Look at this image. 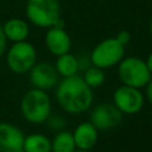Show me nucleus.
I'll use <instances>...</instances> for the list:
<instances>
[{
  "instance_id": "10",
  "label": "nucleus",
  "mask_w": 152,
  "mask_h": 152,
  "mask_svg": "<svg viewBox=\"0 0 152 152\" xmlns=\"http://www.w3.org/2000/svg\"><path fill=\"white\" fill-rule=\"evenodd\" d=\"M46 30L48 31L44 36V42H45V46L50 53L58 57L61 55L70 52L71 38L63 25L52 26Z\"/></svg>"
},
{
  "instance_id": "1",
  "label": "nucleus",
  "mask_w": 152,
  "mask_h": 152,
  "mask_svg": "<svg viewBox=\"0 0 152 152\" xmlns=\"http://www.w3.org/2000/svg\"><path fill=\"white\" fill-rule=\"evenodd\" d=\"M93 90L78 76L64 77L57 83L56 100L66 113L81 114L87 112L93 103Z\"/></svg>"
},
{
  "instance_id": "22",
  "label": "nucleus",
  "mask_w": 152,
  "mask_h": 152,
  "mask_svg": "<svg viewBox=\"0 0 152 152\" xmlns=\"http://www.w3.org/2000/svg\"><path fill=\"white\" fill-rule=\"evenodd\" d=\"M148 30H150V34H151V37H152V19H151V21H150V25H148Z\"/></svg>"
},
{
  "instance_id": "21",
  "label": "nucleus",
  "mask_w": 152,
  "mask_h": 152,
  "mask_svg": "<svg viewBox=\"0 0 152 152\" xmlns=\"http://www.w3.org/2000/svg\"><path fill=\"white\" fill-rule=\"evenodd\" d=\"M146 64H147V66H148V69H150V71L152 74V51L150 52V55L146 58Z\"/></svg>"
},
{
  "instance_id": "12",
  "label": "nucleus",
  "mask_w": 152,
  "mask_h": 152,
  "mask_svg": "<svg viewBox=\"0 0 152 152\" xmlns=\"http://www.w3.org/2000/svg\"><path fill=\"white\" fill-rule=\"evenodd\" d=\"M72 137L77 150H91L97 142L99 131L90 121H84L75 127Z\"/></svg>"
},
{
  "instance_id": "20",
  "label": "nucleus",
  "mask_w": 152,
  "mask_h": 152,
  "mask_svg": "<svg viewBox=\"0 0 152 152\" xmlns=\"http://www.w3.org/2000/svg\"><path fill=\"white\" fill-rule=\"evenodd\" d=\"M145 88V97H146V100L152 104V78L150 80V82L144 87Z\"/></svg>"
},
{
  "instance_id": "16",
  "label": "nucleus",
  "mask_w": 152,
  "mask_h": 152,
  "mask_svg": "<svg viewBox=\"0 0 152 152\" xmlns=\"http://www.w3.org/2000/svg\"><path fill=\"white\" fill-rule=\"evenodd\" d=\"M76 145L72 133L61 129L51 140V152H75Z\"/></svg>"
},
{
  "instance_id": "15",
  "label": "nucleus",
  "mask_w": 152,
  "mask_h": 152,
  "mask_svg": "<svg viewBox=\"0 0 152 152\" xmlns=\"http://www.w3.org/2000/svg\"><path fill=\"white\" fill-rule=\"evenodd\" d=\"M23 148L26 152H51V140L42 133L25 135Z\"/></svg>"
},
{
  "instance_id": "19",
  "label": "nucleus",
  "mask_w": 152,
  "mask_h": 152,
  "mask_svg": "<svg viewBox=\"0 0 152 152\" xmlns=\"http://www.w3.org/2000/svg\"><path fill=\"white\" fill-rule=\"evenodd\" d=\"M7 38L2 31V27L0 26V57L4 56V53L6 52V49H7Z\"/></svg>"
},
{
  "instance_id": "24",
  "label": "nucleus",
  "mask_w": 152,
  "mask_h": 152,
  "mask_svg": "<svg viewBox=\"0 0 152 152\" xmlns=\"http://www.w3.org/2000/svg\"><path fill=\"white\" fill-rule=\"evenodd\" d=\"M17 152H26V151H25V150H24V148H20V150H18V151H17Z\"/></svg>"
},
{
  "instance_id": "7",
  "label": "nucleus",
  "mask_w": 152,
  "mask_h": 152,
  "mask_svg": "<svg viewBox=\"0 0 152 152\" xmlns=\"http://www.w3.org/2000/svg\"><path fill=\"white\" fill-rule=\"evenodd\" d=\"M145 102V96L140 89L121 84L113 93V104L122 113L133 115L139 113Z\"/></svg>"
},
{
  "instance_id": "14",
  "label": "nucleus",
  "mask_w": 152,
  "mask_h": 152,
  "mask_svg": "<svg viewBox=\"0 0 152 152\" xmlns=\"http://www.w3.org/2000/svg\"><path fill=\"white\" fill-rule=\"evenodd\" d=\"M55 68H56L58 75L62 76L63 78L70 77V76L77 75L78 69H80V62L74 55H71L70 52H66V53L57 57Z\"/></svg>"
},
{
  "instance_id": "17",
  "label": "nucleus",
  "mask_w": 152,
  "mask_h": 152,
  "mask_svg": "<svg viewBox=\"0 0 152 152\" xmlns=\"http://www.w3.org/2000/svg\"><path fill=\"white\" fill-rule=\"evenodd\" d=\"M84 82L93 89V88H97L100 86H102L106 81V74L102 69L97 68V66H90L88 68L84 74H83V77Z\"/></svg>"
},
{
  "instance_id": "9",
  "label": "nucleus",
  "mask_w": 152,
  "mask_h": 152,
  "mask_svg": "<svg viewBox=\"0 0 152 152\" xmlns=\"http://www.w3.org/2000/svg\"><path fill=\"white\" fill-rule=\"evenodd\" d=\"M58 76L55 65L49 62L36 63L28 71V78L33 88L42 90H48L57 86Z\"/></svg>"
},
{
  "instance_id": "2",
  "label": "nucleus",
  "mask_w": 152,
  "mask_h": 152,
  "mask_svg": "<svg viewBox=\"0 0 152 152\" xmlns=\"http://www.w3.org/2000/svg\"><path fill=\"white\" fill-rule=\"evenodd\" d=\"M25 14L31 24L40 28L63 25L59 0H27Z\"/></svg>"
},
{
  "instance_id": "4",
  "label": "nucleus",
  "mask_w": 152,
  "mask_h": 152,
  "mask_svg": "<svg viewBox=\"0 0 152 152\" xmlns=\"http://www.w3.org/2000/svg\"><path fill=\"white\" fill-rule=\"evenodd\" d=\"M118 76L122 84L138 89L144 88L152 78V74L146 64V61L135 56L124 57L119 62Z\"/></svg>"
},
{
  "instance_id": "13",
  "label": "nucleus",
  "mask_w": 152,
  "mask_h": 152,
  "mask_svg": "<svg viewBox=\"0 0 152 152\" xmlns=\"http://www.w3.org/2000/svg\"><path fill=\"white\" fill-rule=\"evenodd\" d=\"M2 31L7 38V40L12 43H18L23 40H27L30 27L27 21L21 18H11L4 23L1 26Z\"/></svg>"
},
{
  "instance_id": "6",
  "label": "nucleus",
  "mask_w": 152,
  "mask_h": 152,
  "mask_svg": "<svg viewBox=\"0 0 152 152\" xmlns=\"http://www.w3.org/2000/svg\"><path fill=\"white\" fill-rule=\"evenodd\" d=\"M125 48L120 44L115 37L106 38L99 42L90 52V62L94 66H97L102 70L112 68L124 58Z\"/></svg>"
},
{
  "instance_id": "23",
  "label": "nucleus",
  "mask_w": 152,
  "mask_h": 152,
  "mask_svg": "<svg viewBox=\"0 0 152 152\" xmlns=\"http://www.w3.org/2000/svg\"><path fill=\"white\" fill-rule=\"evenodd\" d=\"M75 152H91V150H76Z\"/></svg>"
},
{
  "instance_id": "18",
  "label": "nucleus",
  "mask_w": 152,
  "mask_h": 152,
  "mask_svg": "<svg viewBox=\"0 0 152 152\" xmlns=\"http://www.w3.org/2000/svg\"><path fill=\"white\" fill-rule=\"evenodd\" d=\"M115 38H116V40H118L120 44H122L124 46H126V45L131 42V33H129V31H127V30H121V31H119V32L116 33Z\"/></svg>"
},
{
  "instance_id": "3",
  "label": "nucleus",
  "mask_w": 152,
  "mask_h": 152,
  "mask_svg": "<svg viewBox=\"0 0 152 152\" xmlns=\"http://www.w3.org/2000/svg\"><path fill=\"white\" fill-rule=\"evenodd\" d=\"M20 112L27 122L39 125L51 115V100L46 90L32 88L24 94L20 101Z\"/></svg>"
},
{
  "instance_id": "8",
  "label": "nucleus",
  "mask_w": 152,
  "mask_h": 152,
  "mask_svg": "<svg viewBox=\"0 0 152 152\" xmlns=\"http://www.w3.org/2000/svg\"><path fill=\"white\" fill-rule=\"evenodd\" d=\"M122 120V113L113 103H101L90 113V122L97 131H108L116 127Z\"/></svg>"
},
{
  "instance_id": "11",
  "label": "nucleus",
  "mask_w": 152,
  "mask_h": 152,
  "mask_svg": "<svg viewBox=\"0 0 152 152\" xmlns=\"http://www.w3.org/2000/svg\"><path fill=\"white\" fill-rule=\"evenodd\" d=\"M25 134L15 125L0 122V152H17L23 148Z\"/></svg>"
},
{
  "instance_id": "5",
  "label": "nucleus",
  "mask_w": 152,
  "mask_h": 152,
  "mask_svg": "<svg viewBox=\"0 0 152 152\" xmlns=\"http://www.w3.org/2000/svg\"><path fill=\"white\" fill-rule=\"evenodd\" d=\"M6 63L8 69L18 75L28 72L37 63V51L33 44L27 40L13 43L6 51Z\"/></svg>"
}]
</instances>
